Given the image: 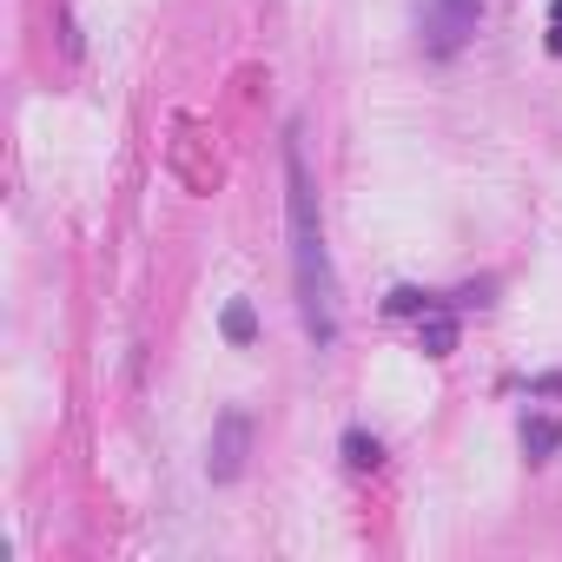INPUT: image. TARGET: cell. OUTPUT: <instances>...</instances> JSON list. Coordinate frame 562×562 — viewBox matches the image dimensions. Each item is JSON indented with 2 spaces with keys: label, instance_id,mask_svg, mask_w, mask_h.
Returning a JSON list of instances; mask_svg holds the SVG:
<instances>
[{
  "label": "cell",
  "instance_id": "1",
  "mask_svg": "<svg viewBox=\"0 0 562 562\" xmlns=\"http://www.w3.org/2000/svg\"><path fill=\"white\" fill-rule=\"evenodd\" d=\"M285 232H292V278H299L305 338L318 351H331L338 345V271H331V245H325V218H318V186H312L299 133L285 139Z\"/></svg>",
  "mask_w": 562,
  "mask_h": 562
},
{
  "label": "cell",
  "instance_id": "2",
  "mask_svg": "<svg viewBox=\"0 0 562 562\" xmlns=\"http://www.w3.org/2000/svg\"><path fill=\"white\" fill-rule=\"evenodd\" d=\"M476 14H483V0H417V41H424V54L450 60L476 34Z\"/></svg>",
  "mask_w": 562,
  "mask_h": 562
},
{
  "label": "cell",
  "instance_id": "3",
  "mask_svg": "<svg viewBox=\"0 0 562 562\" xmlns=\"http://www.w3.org/2000/svg\"><path fill=\"white\" fill-rule=\"evenodd\" d=\"M245 457H251V417H245V411H225V417L212 424V450H205L212 483H232V476L245 470Z\"/></svg>",
  "mask_w": 562,
  "mask_h": 562
},
{
  "label": "cell",
  "instance_id": "4",
  "mask_svg": "<svg viewBox=\"0 0 562 562\" xmlns=\"http://www.w3.org/2000/svg\"><path fill=\"white\" fill-rule=\"evenodd\" d=\"M555 443H562V424H549V417H529V424H522V450H529V457H549Z\"/></svg>",
  "mask_w": 562,
  "mask_h": 562
},
{
  "label": "cell",
  "instance_id": "5",
  "mask_svg": "<svg viewBox=\"0 0 562 562\" xmlns=\"http://www.w3.org/2000/svg\"><path fill=\"white\" fill-rule=\"evenodd\" d=\"M450 345H457V325H450L443 312H430V318H424V351H430V358H450Z\"/></svg>",
  "mask_w": 562,
  "mask_h": 562
},
{
  "label": "cell",
  "instance_id": "6",
  "mask_svg": "<svg viewBox=\"0 0 562 562\" xmlns=\"http://www.w3.org/2000/svg\"><path fill=\"white\" fill-rule=\"evenodd\" d=\"M225 338H232V345H251V338H258V318H251V305H245V299H238V305H225Z\"/></svg>",
  "mask_w": 562,
  "mask_h": 562
},
{
  "label": "cell",
  "instance_id": "7",
  "mask_svg": "<svg viewBox=\"0 0 562 562\" xmlns=\"http://www.w3.org/2000/svg\"><path fill=\"white\" fill-rule=\"evenodd\" d=\"M345 457H351V470H378V457H384V450H378V437L351 430V437H345Z\"/></svg>",
  "mask_w": 562,
  "mask_h": 562
},
{
  "label": "cell",
  "instance_id": "8",
  "mask_svg": "<svg viewBox=\"0 0 562 562\" xmlns=\"http://www.w3.org/2000/svg\"><path fill=\"white\" fill-rule=\"evenodd\" d=\"M549 54H562V0L549 8Z\"/></svg>",
  "mask_w": 562,
  "mask_h": 562
}]
</instances>
